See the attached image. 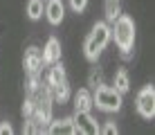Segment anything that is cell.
<instances>
[{"mask_svg":"<svg viewBox=\"0 0 155 135\" xmlns=\"http://www.w3.org/2000/svg\"><path fill=\"white\" fill-rule=\"evenodd\" d=\"M110 32H113V39H115L117 47L121 52V59L128 61L133 56V45H135V20H133V16L119 14L113 20Z\"/></svg>","mask_w":155,"mask_h":135,"instance_id":"6da1fadb","label":"cell"},{"mask_svg":"<svg viewBox=\"0 0 155 135\" xmlns=\"http://www.w3.org/2000/svg\"><path fill=\"white\" fill-rule=\"evenodd\" d=\"M113 39V32H110V23H106V20H99V23H94L92 32H90L88 36H85L83 41V54L88 61L97 63V59L101 56V52L106 50V45L110 43Z\"/></svg>","mask_w":155,"mask_h":135,"instance_id":"7a4b0ae2","label":"cell"},{"mask_svg":"<svg viewBox=\"0 0 155 135\" xmlns=\"http://www.w3.org/2000/svg\"><path fill=\"white\" fill-rule=\"evenodd\" d=\"M92 106L101 113H119L121 106H124V95L115 88V86H106L101 83L94 88L92 93Z\"/></svg>","mask_w":155,"mask_h":135,"instance_id":"3957f363","label":"cell"},{"mask_svg":"<svg viewBox=\"0 0 155 135\" xmlns=\"http://www.w3.org/2000/svg\"><path fill=\"white\" fill-rule=\"evenodd\" d=\"M135 108L144 120L151 122L155 117V88L153 86H144L135 97Z\"/></svg>","mask_w":155,"mask_h":135,"instance_id":"277c9868","label":"cell"},{"mask_svg":"<svg viewBox=\"0 0 155 135\" xmlns=\"http://www.w3.org/2000/svg\"><path fill=\"white\" fill-rule=\"evenodd\" d=\"M74 135H97L101 124L92 117V113H74Z\"/></svg>","mask_w":155,"mask_h":135,"instance_id":"5b68a950","label":"cell"},{"mask_svg":"<svg viewBox=\"0 0 155 135\" xmlns=\"http://www.w3.org/2000/svg\"><path fill=\"white\" fill-rule=\"evenodd\" d=\"M43 14H45L47 23L56 27V25L63 23V18H65V5H63V0H45Z\"/></svg>","mask_w":155,"mask_h":135,"instance_id":"8992f818","label":"cell"},{"mask_svg":"<svg viewBox=\"0 0 155 135\" xmlns=\"http://www.w3.org/2000/svg\"><path fill=\"white\" fill-rule=\"evenodd\" d=\"M41 56H43V66L50 68L52 63L61 61V41L56 39V36H50L45 43V47L41 50Z\"/></svg>","mask_w":155,"mask_h":135,"instance_id":"52a82bcc","label":"cell"},{"mask_svg":"<svg viewBox=\"0 0 155 135\" xmlns=\"http://www.w3.org/2000/svg\"><path fill=\"white\" fill-rule=\"evenodd\" d=\"M45 133H50V135H74V122H72V117H61V120H54L52 117V122L47 124V128H45Z\"/></svg>","mask_w":155,"mask_h":135,"instance_id":"ba28073f","label":"cell"},{"mask_svg":"<svg viewBox=\"0 0 155 135\" xmlns=\"http://www.w3.org/2000/svg\"><path fill=\"white\" fill-rule=\"evenodd\" d=\"M23 66H25V70H27V74H29V72H41V68H43V56H41V50H38L36 45H31V47L25 50Z\"/></svg>","mask_w":155,"mask_h":135,"instance_id":"9c48e42d","label":"cell"},{"mask_svg":"<svg viewBox=\"0 0 155 135\" xmlns=\"http://www.w3.org/2000/svg\"><path fill=\"white\" fill-rule=\"evenodd\" d=\"M63 81H68V74H65V68H63V63H61V61L52 63L50 70H47V74H45V83L50 86V88H54V86L63 83Z\"/></svg>","mask_w":155,"mask_h":135,"instance_id":"30bf717a","label":"cell"},{"mask_svg":"<svg viewBox=\"0 0 155 135\" xmlns=\"http://www.w3.org/2000/svg\"><path fill=\"white\" fill-rule=\"evenodd\" d=\"M92 93L88 88H81L74 95V113H92Z\"/></svg>","mask_w":155,"mask_h":135,"instance_id":"8fae6325","label":"cell"},{"mask_svg":"<svg viewBox=\"0 0 155 135\" xmlns=\"http://www.w3.org/2000/svg\"><path fill=\"white\" fill-rule=\"evenodd\" d=\"M50 90H52L54 104H65V101L72 97V90H70V83H68V81H63V83H58V86H54V88H50Z\"/></svg>","mask_w":155,"mask_h":135,"instance_id":"7c38bea8","label":"cell"},{"mask_svg":"<svg viewBox=\"0 0 155 135\" xmlns=\"http://www.w3.org/2000/svg\"><path fill=\"white\" fill-rule=\"evenodd\" d=\"M113 86L119 90L121 95H126L128 90H130V77H128V70H126V68H119V70L115 72V83H113Z\"/></svg>","mask_w":155,"mask_h":135,"instance_id":"4fadbf2b","label":"cell"},{"mask_svg":"<svg viewBox=\"0 0 155 135\" xmlns=\"http://www.w3.org/2000/svg\"><path fill=\"white\" fill-rule=\"evenodd\" d=\"M104 12H106V23L113 25V20L121 14V0H104Z\"/></svg>","mask_w":155,"mask_h":135,"instance_id":"5bb4252c","label":"cell"},{"mask_svg":"<svg viewBox=\"0 0 155 135\" xmlns=\"http://www.w3.org/2000/svg\"><path fill=\"white\" fill-rule=\"evenodd\" d=\"M43 9H45V0H29V2H27V16H29V20L43 18Z\"/></svg>","mask_w":155,"mask_h":135,"instance_id":"9a60e30c","label":"cell"},{"mask_svg":"<svg viewBox=\"0 0 155 135\" xmlns=\"http://www.w3.org/2000/svg\"><path fill=\"white\" fill-rule=\"evenodd\" d=\"M41 72H29V79H27V86H25V88H27V95H34L36 90L41 88Z\"/></svg>","mask_w":155,"mask_h":135,"instance_id":"2e32d148","label":"cell"},{"mask_svg":"<svg viewBox=\"0 0 155 135\" xmlns=\"http://www.w3.org/2000/svg\"><path fill=\"white\" fill-rule=\"evenodd\" d=\"M101 83H104V72H101L99 68H92V70H90V74H88V86L94 90Z\"/></svg>","mask_w":155,"mask_h":135,"instance_id":"e0dca14e","label":"cell"},{"mask_svg":"<svg viewBox=\"0 0 155 135\" xmlns=\"http://www.w3.org/2000/svg\"><path fill=\"white\" fill-rule=\"evenodd\" d=\"M34 108H36V101H34V97H27V99L23 101V117H31L34 115Z\"/></svg>","mask_w":155,"mask_h":135,"instance_id":"ac0fdd59","label":"cell"},{"mask_svg":"<svg viewBox=\"0 0 155 135\" xmlns=\"http://www.w3.org/2000/svg\"><path fill=\"white\" fill-rule=\"evenodd\" d=\"M99 133H106V135H113V133H119V128H117L115 120H106V124H101L99 126Z\"/></svg>","mask_w":155,"mask_h":135,"instance_id":"d6986e66","label":"cell"},{"mask_svg":"<svg viewBox=\"0 0 155 135\" xmlns=\"http://www.w3.org/2000/svg\"><path fill=\"white\" fill-rule=\"evenodd\" d=\"M70 7L74 14H83L85 7H88V0H70Z\"/></svg>","mask_w":155,"mask_h":135,"instance_id":"ffe728a7","label":"cell"},{"mask_svg":"<svg viewBox=\"0 0 155 135\" xmlns=\"http://www.w3.org/2000/svg\"><path fill=\"white\" fill-rule=\"evenodd\" d=\"M23 133H38V126H36V122L31 120V117H25V124H23Z\"/></svg>","mask_w":155,"mask_h":135,"instance_id":"44dd1931","label":"cell"},{"mask_svg":"<svg viewBox=\"0 0 155 135\" xmlns=\"http://www.w3.org/2000/svg\"><path fill=\"white\" fill-rule=\"evenodd\" d=\"M12 133H14V128H12V124H9V122L0 124V135H12Z\"/></svg>","mask_w":155,"mask_h":135,"instance_id":"7402d4cb","label":"cell"}]
</instances>
